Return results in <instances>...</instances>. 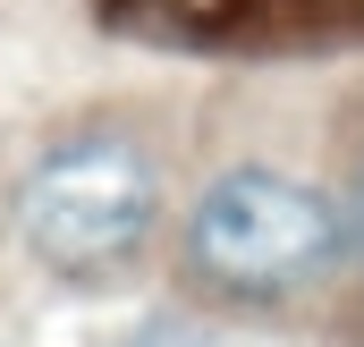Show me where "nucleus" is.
<instances>
[{"label": "nucleus", "mask_w": 364, "mask_h": 347, "mask_svg": "<svg viewBox=\"0 0 364 347\" xmlns=\"http://www.w3.org/2000/svg\"><path fill=\"white\" fill-rule=\"evenodd\" d=\"M339 255L364 271V170L348 178V203H339Z\"/></svg>", "instance_id": "nucleus-4"}, {"label": "nucleus", "mask_w": 364, "mask_h": 347, "mask_svg": "<svg viewBox=\"0 0 364 347\" xmlns=\"http://www.w3.org/2000/svg\"><path fill=\"white\" fill-rule=\"evenodd\" d=\"M186 255L229 297H288L339 262V203L263 161L220 170L186 212Z\"/></svg>", "instance_id": "nucleus-1"}, {"label": "nucleus", "mask_w": 364, "mask_h": 347, "mask_svg": "<svg viewBox=\"0 0 364 347\" xmlns=\"http://www.w3.org/2000/svg\"><path fill=\"white\" fill-rule=\"evenodd\" d=\"M161 212V178L127 136H77L60 153H43L26 178V246L51 271H110L153 237Z\"/></svg>", "instance_id": "nucleus-2"}, {"label": "nucleus", "mask_w": 364, "mask_h": 347, "mask_svg": "<svg viewBox=\"0 0 364 347\" xmlns=\"http://www.w3.org/2000/svg\"><path fill=\"white\" fill-rule=\"evenodd\" d=\"M119 347H212V339H203L186 314H153V322H136V331H127Z\"/></svg>", "instance_id": "nucleus-3"}]
</instances>
